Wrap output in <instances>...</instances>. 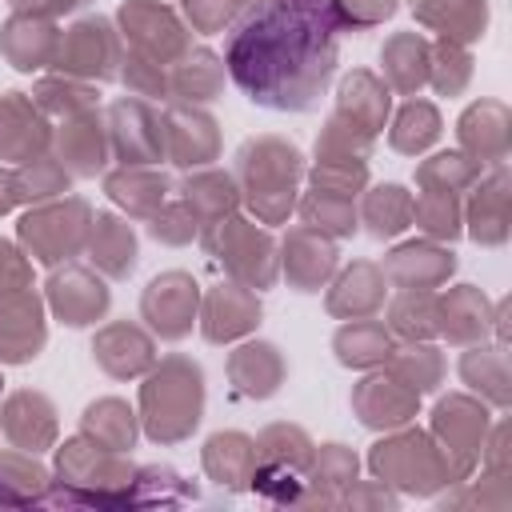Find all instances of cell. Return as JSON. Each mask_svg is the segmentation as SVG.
I'll list each match as a JSON object with an SVG mask.
<instances>
[{
  "label": "cell",
  "instance_id": "ab89813d",
  "mask_svg": "<svg viewBox=\"0 0 512 512\" xmlns=\"http://www.w3.org/2000/svg\"><path fill=\"white\" fill-rule=\"evenodd\" d=\"M52 476L32 452H0V504H44Z\"/></svg>",
  "mask_w": 512,
  "mask_h": 512
},
{
  "label": "cell",
  "instance_id": "d590c367",
  "mask_svg": "<svg viewBox=\"0 0 512 512\" xmlns=\"http://www.w3.org/2000/svg\"><path fill=\"white\" fill-rule=\"evenodd\" d=\"M104 188L128 216H140V220H152L160 212V204L168 200V180L160 172H152L148 164H124L120 172H112L104 180Z\"/></svg>",
  "mask_w": 512,
  "mask_h": 512
},
{
  "label": "cell",
  "instance_id": "5b68a950",
  "mask_svg": "<svg viewBox=\"0 0 512 512\" xmlns=\"http://www.w3.org/2000/svg\"><path fill=\"white\" fill-rule=\"evenodd\" d=\"M368 468L376 472V480L384 488H400L408 496H432L444 484H452L436 440L420 428H404V432H392L388 440L372 444Z\"/></svg>",
  "mask_w": 512,
  "mask_h": 512
},
{
  "label": "cell",
  "instance_id": "d6986e66",
  "mask_svg": "<svg viewBox=\"0 0 512 512\" xmlns=\"http://www.w3.org/2000/svg\"><path fill=\"white\" fill-rule=\"evenodd\" d=\"M260 320V300H256V288L240 284V280H228V284H216L208 296H204V308H200V328L212 344H224V340H236V336H248Z\"/></svg>",
  "mask_w": 512,
  "mask_h": 512
},
{
  "label": "cell",
  "instance_id": "816d5d0a",
  "mask_svg": "<svg viewBox=\"0 0 512 512\" xmlns=\"http://www.w3.org/2000/svg\"><path fill=\"white\" fill-rule=\"evenodd\" d=\"M36 108L40 112H52V116H80V112H92L96 108V88L76 80V76H52V80H40L36 84Z\"/></svg>",
  "mask_w": 512,
  "mask_h": 512
},
{
  "label": "cell",
  "instance_id": "7c38bea8",
  "mask_svg": "<svg viewBox=\"0 0 512 512\" xmlns=\"http://www.w3.org/2000/svg\"><path fill=\"white\" fill-rule=\"evenodd\" d=\"M108 148L124 164H160L164 160V116H156L140 96L116 100L108 108Z\"/></svg>",
  "mask_w": 512,
  "mask_h": 512
},
{
  "label": "cell",
  "instance_id": "83f0119b",
  "mask_svg": "<svg viewBox=\"0 0 512 512\" xmlns=\"http://www.w3.org/2000/svg\"><path fill=\"white\" fill-rule=\"evenodd\" d=\"M56 40L60 32L52 28L48 16H36V12H20L4 24L0 32V52L12 60V68L20 72H32V68H44L56 60Z\"/></svg>",
  "mask_w": 512,
  "mask_h": 512
},
{
  "label": "cell",
  "instance_id": "f35d334b",
  "mask_svg": "<svg viewBox=\"0 0 512 512\" xmlns=\"http://www.w3.org/2000/svg\"><path fill=\"white\" fill-rule=\"evenodd\" d=\"M428 40L416 32H396L384 48H380V68H384V84L396 92H416L428 80Z\"/></svg>",
  "mask_w": 512,
  "mask_h": 512
},
{
  "label": "cell",
  "instance_id": "4dcf8cb0",
  "mask_svg": "<svg viewBox=\"0 0 512 512\" xmlns=\"http://www.w3.org/2000/svg\"><path fill=\"white\" fill-rule=\"evenodd\" d=\"M412 12L424 28L440 32V40H456V44H472L488 28L484 0H412Z\"/></svg>",
  "mask_w": 512,
  "mask_h": 512
},
{
  "label": "cell",
  "instance_id": "f6af8a7d",
  "mask_svg": "<svg viewBox=\"0 0 512 512\" xmlns=\"http://www.w3.org/2000/svg\"><path fill=\"white\" fill-rule=\"evenodd\" d=\"M184 500H196V488H188L176 468L148 464V468H136V472H132L128 508H144V504H164V508H172V504H184Z\"/></svg>",
  "mask_w": 512,
  "mask_h": 512
},
{
  "label": "cell",
  "instance_id": "b9f144b4",
  "mask_svg": "<svg viewBox=\"0 0 512 512\" xmlns=\"http://www.w3.org/2000/svg\"><path fill=\"white\" fill-rule=\"evenodd\" d=\"M360 220L368 224V236L388 240L396 232H404L412 224V192H404L400 184H380L364 196Z\"/></svg>",
  "mask_w": 512,
  "mask_h": 512
},
{
  "label": "cell",
  "instance_id": "9f6ffc18",
  "mask_svg": "<svg viewBox=\"0 0 512 512\" xmlns=\"http://www.w3.org/2000/svg\"><path fill=\"white\" fill-rule=\"evenodd\" d=\"M148 232L160 240V244H188L196 232H200V224L192 220V212L184 208V200L180 204H160V212L148 220Z\"/></svg>",
  "mask_w": 512,
  "mask_h": 512
},
{
  "label": "cell",
  "instance_id": "7402d4cb",
  "mask_svg": "<svg viewBox=\"0 0 512 512\" xmlns=\"http://www.w3.org/2000/svg\"><path fill=\"white\" fill-rule=\"evenodd\" d=\"M508 124H512V116H508V108L500 100L468 104L464 116H460V128H456L460 152H468L480 164H504L508 160V140H512Z\"/></svg>",
  "mask_w": 512,
  "mask_h": 512
},
{
  "label": "cell",
  "instance_id": "ee69618b",
  "mask_svg": "<svg viewBox=\"0 0 512 512\" xmlns=\"http://www.w3.org/2000/svg\"><path fill=\"white\" fill-rule=\"evenodd\" d=\"M388 372L396 380H404L416 396H424L444 380V356H440V348H432L424 340H408V348H392Z\"/></svg>",
  "mask_w": 512,
  "mask_h": 512
},
{
  "label": "cell",
  "instance_id": "30bf717a",
  "mask_svg": "<svg viewBox=\"0 0 512 512\" xmlns=\"http://www.w3.org/2000/svg\"><path fill=\"white\" fill-rule=\"evenodd\" d=\"M116 20H120V32L128 40V52H136L152 64L168 68L192 48L184 24L156 0H128V4H120Z\"/></svg>",
  "mask_w": 512,
  "mask_h": 512
},
{
  "label": "cell",
  "instance_id": "f5cc1de1",
  "mask_svg": "<svg viewBox=\"0 0 512 512\" xmlns=\"http://www.w3.org/2000/svg\"><path fill=\"white\" fill-rule=\"evenodd\" d=\"M72 184V172L52 160V156H32L16 168V188H20V200H36L44 204L48 196H64Z\"/></svg>",
  "mask_w": 512,
  "mask_h": 512
},
{
  "label": "cell",
  "instance_id": "6da1fadb",
  "mask_svg": "<svg viewBox=\"0 0 512 512\" xmlns=\"http://www.w3.org/2000/svg\"><path fill=\"white\" fill-rule=\"evenodd\" d=\"M340 20L332 0H252L228 32L224 68L272 112H312L336 76Z\"/></svg>",
  "mask_w": 512,
  "mask_h": 512
},
{
  "label": "cell",
  "instance_id": "f907efd6",
  "mask_svg": "<svg viewBox=\"0 0 512 512\" xmlns=\"http://www.w3.org/2000/svg\"><path fill=\"white\" fill-rule=\"evenodd\" d=\"M300 216H304L308 228H316L324 236H352L356 224H360V216H356L348 196H332V192H316V188L304 196Z\"/></svg>",
  "mask_w": 512,
  "mask_h": 512
},
{
  "label": "cell",
  "instance_id": "603a6c76",
  "mask_svg": "<svg viewBox=\"0 0 512 512\" xmlns=\"http://www.w3.org/2000/svg\"><path fill=\"white\" fill-rule=\"evenodd\" d=\"M492 328V304L476 284H456L452 292L436 296V332L448 344H476Z\"/></svg>",
  "mask_w": 512,
  "mask_h": 512
},
{
  "label": "cell",
  "instance_id": "d6a6232c",
  "mask_svg": "<svg viewBox=\"0 0 512 512\" xmlns=\"http://www.w3.org/2000/svg\"><path fill=\"white\" fill-rule=\"evenodd\" d=\"M84 248H88V260L112 280H124L136 268V232L112 212L92 216V232Z\"/></svg>",
  "mask_w": 512,
  "mask_h": 512
},
{
  "label": "cell",
  "instance_id": "f546056e",
  "mask_svg": "<svg viewBox=\"0 0 512 512\" xmlns=\"http://www.w3.org/2000/svg\"><path fill=\"white\" fill-rule=\"evenodd\" d=\"M56 144H60V164L72 176H96L108 160V128L96 120V112L68 116L56 128Z\"/></svg>",
  "mask_w": 512,
  "mask_h": 512
},
{
  "label": "cell",
  "instance_id": "94428289",
  "mask_svg": "<svg viewBox=\"0 0 512 512\" xmlns=\"http://www.w3.org/2000/svg\"><path fill=\"white\" fill-rule=\"evenodd\" d=\"M20 204V188H16V172H8V168H0V216L8 212V208H16Z\"/></svg>",
  "mask_w": 512,
  "mask_h": 512
},
{
  "label": "cell",
  "instance_id": "2e32d148",
  "mask_svg": "<svg viewBox=\"0 0 512 512\" xmlns=\"http://www.w3.org/2000/svg\"><path fill=\"white\" fill-rule=\"evenodd\" d=\"M472 200H468V212H464V224H468V236L484 248H496L508 240V224H512V192H508V168L504 164H492L488 176H480L472 188Z\"/></svg>",
  "mask_w": 512,
  "mask_h": 512
},
{
  "label": "cell",
  "instance_id": "7bdbcfd3",
  "mask_svg": "<svg viewBox=\"0 0 512 512\" xmlns=\"http://www.w3.org/2000/svg\"><path fill=\"white\" fill-rule=\"evenodd\" d=\"M484 176V164L472 160L468 152H440L432 160H424L416 168V184L428 188V192H448V196H460L468 192L476 180Z\"/></svg>",
  "mask_w": 512,
  "mask_h": 512
},
{
  "label": "cell",
  "instance_id": "d4e9b609",
  "mask_svg": "<svg viewBox=\"0 0 512 512\" xmlns=\"http://www.w3.org/2000/svg\"><path fill=\"white\" fill-rule=\"evenodd\" d=\"M384 296H388V280H384V268L372 264V260H356L352 268L340 272V280L332 284L324 308L340 320H360V316H376L384 308Z\"/></svg>",
  "mask_w": 512,
  "mask_h": 512
},
{
  "label": "cell",
  "instance_id": "680465c9",
  "mask_svg": "<svg viewBox=\"0 0 512 512\" xmlns=\"http://www.w3.org/2000/svg\"><path fill=\"white\" fill-rule=\"evenodd\" d=\"M340 28H372L396 12V0H332Z\"/></svg>",
  "mask_w": 512,
  "mask_h": 512
},
{
  "label": "cell",
  "instance_id": "8d00e7d4",
  "mask_svg": "<svg viewBox=\"0 0 512 512\" xmlns=\"http://www.w3.org/2000/svg\"><path fill=\"white\" fill-rule=\"evenodd\" d=\"M180 192H184V208L192 212V220H196L200 228H212L216 220L232 216V208H236V200H240L236 180H232L228 172H220V168L192 172V176L180 184Z\"/></svg>",
  "mask_w": 512,
  "mask_h": 512
},
{
  "label": "cell",
  "instance_id": "7a4b0ae2",
  "mask_svg": "<svg viewBox=\"0 0 512 512\" xmlns=\"http://www.w3.org/2000/svg\"><path fill=\"white\" fill-rule=\"evenodd\" d=\"M240 196L260 224H284L296 208V184L304 176L300 152L280 136H256L236 152Z\"/></svg>",
  "mask_w": 512,
  "mask_h": 512
},
{
  "label": "cell",
  "instance_id": "60d3db41",
  "mask_svg": "<svg viewBox=\"0 0 512 512\" xmlns=\"http://www.w3.org/2000/svg\"><path fill=\"white\" fill-rule=\"evenodd\" d=\"M84 436L108 452H128L136 444V412L124 400L104 396L84 408Z\"/></svg>",
  "mask_w": 512,
  "mask_h": 512
},
{
  "label": "cell",
  "instance_id": "bcb514c9",
  "mask_svg": "<svg viewBox=\"0 0 512 512\" xmlns=\"http://www.w3.org/2000/svg\"><path fill=\"white\" fill-rule=\"evenodd\" d=\"M436 136H440V112H436V104L412 96V100L396 112V124H392V132H388V144H392L396 152H404V156H416V152H424Z\"/></svg>",
  "mask_w": 512,
  "mask_h": 512
},
{
  "label": "cell",
  "instance_id": "6125c7cd",
  "mask_svg": "<svg viewBox=\"0 0 512 512\" xmlns=\"http://www.w3.org/2000/svg\"><path fill=\"white\" fill-rule=\"evenodd\" d=\"M84 0H36L28 12H36V16H56V12H72V8H80Z\"/></svg>",
  "mask_w": 512,
  "mask_h": 512
},
{
  "label": "cell",
  "instance_id": "5bb4252c",
  "mask_svg": "<svg viewBox=\"0 0 512 512\" xmlns=\"http://www.w3.org/2000/svg\"><path fill=\"white\" fill-rule=\"evenodd\" d=\"M220 152V132L196 104H172L164 112V156L180 168H204Z\"/></svg>",
  "mask_w": 512,
  "mask_h": 512
},
{
  "label": "cell",
  "instance_id": "f1b7e54d",
  "mask_svg": "<svg viewBox=\"0 0 512 512\" xmlns=\"http://www.w3.org/2000/svg\"><path fill=\"white\" fill-rule=\"evenodd\" d=\"M388 104H392L388 84L360 68V72L344 76L340 96H336V116L344 124H352L356 132H364V136H376L388 120Z\"/></svg>",
  "mask_w": 512,
  "mask_h": 512
},
{
  "label": "cell",
  "instance_id": "277c9868",
  "mask_svg": "<svg viewBox=\"0 0 512 512\" xmlns=\"http://www.w3.org/2000/svg\"><path fill=\"white\" fill-rule=\"evenodd\" d=\"M204 416V372L188 356H168L152 368L140 388V420L156 444H176L192 436Z\"/></svg>",
  "mask_w": 512,
  "mask_h": 512
},
{
  "label": "cell",
  "instance_id": "52a82bcc",
  "mask_svg": "<svg viewBox=\"0 0 512 512\" xmlns=\"http://www.w3.org/2000/svg\"><path fill=\"white\" fill-rule=\"evenodd\" d=\"M92 232V208L80 196H64L56 204H40L20 220V240L32 260L40 264H60L80 256Z\"/></svg>",
  "mask_w": 512,
  "mask_h": 512
},
{
  "label": "cell",
  "instance_id": "be15d7a7",
  "mask_svg": "<svg viewBox=\"0 0 512 512\" xmlns=\"http://www.w3.org/2000/svg\"><path fill=\"white\" fill-rule=\"evenodd\" d=\"M12 4H28V8H32V4H36V0H12Z\"/></svg>",
  "mask_w": 512,
  "mask_h": 512
},
{
  "label": "cell",
  "instance_id": "484cf974",
  "mask_svg": "<svg viewBox=\"0 0 512 512\" xmlns=\"http://www.w3.org/2000/svg\"><path fill=\"white\" fill-rule=\"evenodd\" d=\"M92 356H96V364H100L108 376H116V380L140 376L144 368H152V364H156L152 336H148V332H140L136 324H124V320H116V324L100 328V336L92 340Z\"/></svg>",
  "mask_w": 512,
  "mask_h": 512
},
{
  "label": "cell",
  "instance_id": "8fae6325",
  "mask_svg": "<svg viewBox=\"0 0 512 512\" xmlns=\"http://www.w3.org/2000/svg\"><path fill=\"white\" fill-rule=\"evenodd\" d=\"M196 312H200V288L188 272H160L140 296V316L160 340L188 336L196 324Z\"/></svg>",
  "mask_w": 512,
  "mask_h": 512
},
{
  "label": "cell",
  "instance_id": "ba28073f",
  "mask_svg": "<svg viewBox=\"0 0 512 512\" xmlns=\"http://www.w3.org/2000/svg\"><path fill=\"white\" fill-rule=\"evenodd\" d=\"M204 248L228 268L232 280L248 288H268L276 280V244L264 228L240 216H224L204 228Z\"/></svg>",
  "mask_w": 512,
  "mask_h": 512
},
{
  "label": "cell",
  "instance_id": "9a60e30c",
  "mask_svg": "<svg viewBox=\"0 0 512 512\" xmlns=\"http://www.w3.org/2000/svg\"><path fill=\"white\" fill-rule=\"evenodd\" d=\"M48 304H52V312L60 316V324H68V328H88V324H96V320L108 312L112 292L104 288V280H100L96 272H88V268H80V264H68L64 272H56V276L48 280Z\"/></svg>",
  "mask_w": 512,
  "mask_h": 512
},
{
  "label": "cell",
  "instance_id": "ffe728a7",
  "mask_svg": "<svg viewBox=\"0 0 512 512\" xmlns=\"http://www.w3.org/2000/svg\"><path fill=\"white\" fill-rule=\"evenodd\" d=\"M352 408H356V416H360L364 428H384V432H392V428H404V424L416 416L420 396H416L404 380H396L392 372H388V376L376 372V376H368L364 384H356Z\"/></svg>",
  "mask_w": 512,
  "mask_h": 512
},
{
  "label": "cell",
  "instance_id": "44dd1931",
  "mask_svg": "<svg viewBox=\"0 0 512 512\" xmlns=\"http://www.w3.org/2000/svg\"><path fill=\"white\" fill-rule=\"evenodd\" d=\"M336 272V244L332 236L300 224L284 240V276L296 292H320Z\"/></svg>",
  "mask_w": 512,
  "mask_h": 512
},
{
  "label": "cell",
  "instance_id": "11a10c76",
  "mask_svg": "<svg viewBox=\"0 0 512 512\" xmlns=\"http://www.w3.org/2000/svg\"><path fill=\"white\" fill-rule=\"evenodd\" d=\"M312 484L324 488H344L356 480V456L344 444H320V452H312Z\"/></svg>",
  "mask_w": 512,
  "mask_h": 512
},
{
  "label": "cell",
  "instance_id": "e0dca14e",
  "mask_svg": "<svg viewBox=\"0 0 512 512\" xmlns=\"http://www.w3.org/2000/svg\"><path fill=\"white\" fill-rule=\"evenodd\" d=\"M452 268H456L452 248L436 240H412L384 256V280L404 292H432L452 276Z\"/></svg>",
  "mask_w": 512,
  "mask_h": 512
},
{
  "label": "cell",
  "instance_id": "6f0895ef",
  "mask_svg": "<svg viewBox=\"0 0 512 512\" xmlns=\"http://www.w3.org/2000/svg\"><path fill=\"white\" fill-rule=\"evenodd\" d=\"M248 4L252 0H184V12L196 32H220V28H232V20Z\"/></svg>",
  "mask_w": 512,
  "mask_h": 512
},
{
  "label": "cell",
  "instance_id": "c3c4849f",
  "mask_svg": "<svg viewBox=\"0 0 512 512\" xmlns=\"http://www.w3.org/2000/svg\"><path fill=\"white\" fill-rule=\"evenodd\" d=\"M412 224L428 232V240H456L464 232V212L460 200L448 192H428L420 188V196H412Z\"/></svg>",
  "mask_w": 512,
  "mask_h": 512
},
{
  "label": "cell",
  "instance_id": "7dc6e473",
  "mask_svg": "<svg viewBox=\"0 0 512 512\" xmlns=\"http://www.w3.org/2000/svg\"><path fill=\"white\" fill-rule=\"evenodd\" d=\"M256 460L260 464H276V468H292L304 476L308 460H312V444L304 436V428L296 424H272L256 436Z\"/></svg>",
  "mask_w": 512,
  "mask_h": 512
},
{
  "label": "cell",
  "instance_id": "ac0fdd59",
  "mask_svg": "<svg viewBox=\"0 0 512 512\" xmlns=\"http://www.w3.org/2000/svg\"><path fill=\"white\" fill-rule=\"evenodd\" d=\"M0 432L20 452H48L56 444V408L44 392H12L0 408Z\"/></svg>",
  "mask_w": 512,
  "mask_h": 512
},
{
  "label": "cell",
  "instance_id": "3957f363",
  "mask_svg": "<svg viewBox=\"0 0 512 512\" xmlns=\"http://www.w3.org/2000/svg\"><path fill=\"white\" fill-rule=\"evenodd\" d=\"M132 460L124 452H108L88 436H72L56 460V492L44 504H96V508H124L132 488Z\"/></svg>",
  "mask_w": 512,
  "mask_h": 512
},
{
  "label": "cell",
  "instance_id": "4fadbf2b",
  "mask_svg": "<svg viewBox=\"0 0 512 512\" xmlns=\"http://www.w3.org/2000/svg\"><path fill=\"white\" fill-rule=\"evenodd\" d=\"M48 340L44 308L32 288H16L0 296V360L4 364H28L40 356Z\"/></svg>",
  "mask_w": 512,
  "mask_h": 512
},
{
  "label": "cell",
  "instance_id": "e7e4bbea",
  "mask_svg": "<svg viewBox=\"0 0 512 512\" xmlns=\"http://www.w3.org/2000/svg\"><path fill=\"white\" fill-rule=\"evenodd\" d=\"M0 392H4V376H0Z\"/></svg>",
  "mask_w": 512,
  "mask_h": 512
},
{
  "label": "cell",
  "instance_id": "681fc988",
  "mask_svg": "<svg viewBox=\"0 0 512 512\" xmlns=\"http://www.w3.org/2000/svg\"><path fill=\"white\" fill-rule=\"evenodd\" d=\"M388 332L404 340L436 336V292H400L388 308Z\"/></svg>",
  "mask_w": 512,
  "mask_h": 512
},
{
  "label": "cell",
  "instance_id": "74e56055",
  "mask_svg": "<svg viewBox=\"0 0 512 512\" xmlns=\"http://www.w3.org/2000/svg\"><path fill=\"white\" fill-rule=\"evenodd\" d=\"M392 332L384 328V320H372V316H360V320H344V328L336 332L332 340V352L344 368H376V364H388L392 356Z\"/></svg>",
  "mask_w": 512,
  "mask_h": 512
},
{
  "label": "cell",
  "instance_id": "836d02e7",
  "mask_svg": "<svg viewBox=\"0 0 512 512\" xmlns=\"http://www.w3.org/2000/svg\"><path fill=\"white\" fill-rule=\"evenodd\" d=\"M460 380L480 392V400L496 404V408H508L512 400V376H508V356H504V344H468V352L460 356Z\"/></svg>",
  "mask_w": 512,
  "mask_h": 512
},
{
  "label": "cell",
  "instance_id": "1f68e13d",
  "mask_svg": "<svg viewBox=\"0 0 512 512\" xmlns=\"http://www.w3.org/2000/svg\"><path fill=\"white\" fill-rule=\"evenodd\" d=\"M224 84V60L208 48H188L176 64H168V96L176 104H204Z\"/></svg>",
  "mask_w": 512,
  "mask_h": 512
},
{
  "label": "cell",
  "instance_id": "e575fe53",
  "mask_svg": "<svg viewBox=\"0 0 512 512\" xmlns=\"http://www.w3.org/2000/svg\"><path fill=\"white\" fill-rule=\"evenodd\" d=\"M256 468V440L244 432H216L204 444V472L228 488V492H244Z\"/></svg>",
  "mask_w": 512,
  "mask_h": 512
},
{
  "label": "cell",
  "instance_id": "91938a15",
  "mask_svg": "<svg viewBox=\"0 0 512 512\" xmlns=\"http://www.w3.org/2000/svg\"><path fill=\"white\" fill-rule=\"evenodd\" d=\"M28 276H32L28 260L12 244L0 240V296L4 292H16V288H28Z\"/></svg>",
  "mask_w": 512,
  "mask_h": 512
},
{
  "label": "cell",
  "instance_id": "cb8c5ba5",
  "mask_svg": "<svg viewBox=\"0 0 512 512\" xmlns=\"http://www.w3.org/2000/svg\"><path fill=\"white\" fill-rule=\"evenodd\" d=\"M48 144V124L40 120L36 100L24 92H0V160H32Z\"/></svg>",
  "mask_w": 512,
  "mask_h": 512
},
{
  "label": "cell",
  "instance_id": "db71d44e",
  "mask_svg": "<svg viewBox=\"0 0 512 512\" xmlns=\"http://www.w3.org/2000/svg\"><path fill=\"white\" fill-rule=\"evenodd\" d=\"M428 80L436 84V92L444 96H456L464 92V84L472 80V56L464 52V44L456 40H440L428 56Z\"/></svg>",
  "mask_w": 512,
  "mask_h": 512
},
{
  "label": "cell",
  "instance_id": "4316f807",
  "mask_svg": "<svg viewBox=\"0 0 512 512\" xmlns=\"http://www.w3.org/2000/svg\"><path fill=\"white\" fill-rule=\"evenodd\" d=\"M288 364L280 356L276 344L268 340H256V344H244L228 356V380H232V392L236 396H248V400H268L280 380H284Z\"/></svg>",
  "mask_w": 512,
  "mask_h": 512
},
{
  "label": "cell",
  "instance_id": "9c48e42d",
  "mask_svg": "<svg viewBox=\"0 0 512 512\" xmlns=\"http://www.w3.org/2000/svg\"><path fill=\"white\" fill-rule=\"evenodd\" d=\"M120 40L104 16H84L56 40V68L76 80H108L120 76Z\"/></svg>",
  "mask_w": 512,
  "mask_h": 512
},
{
  "label": "cell",
  "instance_id": "8992f818",
  "mask_svg": "<svg viewBox=\"0 0 512 512\" xmlns=\"http://www.w3.org/2000/svg\"><path fill=\"white\" fill-rule=\"evenodd\" d=\"M444 456L448 480L464 484L472 476V468L480 464V448L488 436V408L484 400H472L464 392H452L436 404L432 412V432H428Z\"/></svg>",
  "mask_w": 512,
  "mask_h": 512
}]
</instances>
